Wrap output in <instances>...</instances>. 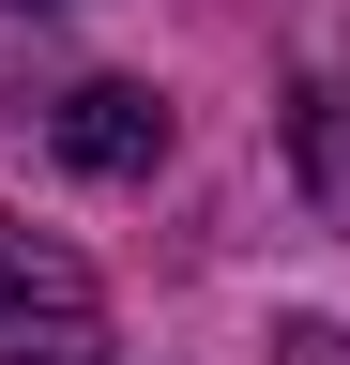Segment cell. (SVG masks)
I'll return each mask as SVG.
<instances>
[{
    "label": "cell",
    "instance_id": "2",
    "mask_svg": "<svg viewBox=\"0 0 350 365\" xmlns=\"http://www.w3.org/2000/svg\"><path fill=\"white\" fill-rule=\"evenodd\" d=\"M61 168H92V182H138V168H168V107L138 76H92V91H61Z\"/></svg>",
    "mask_w": 350,
    "mask_h": 365
},
{
    "label": "cell",
    "instance_id": "3",
    "mask_svg": "<svg viewBox=\"0 0 350 365\" xmlns=\"http://www.w3.org/2000/svg\"><path fill=\"white\" fill-rule=\"evenodd\" d=\"M289 182H304V198L350 228V46H335V61L289 91Z\"/></svg>",
    "mask_w": 350,
    "mask_h": 365
},
{
    "label": "cell",
    "instance_id": "1",
    "mask_svg": "<svg viewBox=\"0 0 350 365\" xmlns=\"http://www.w3.org/2000/svg\"><path fill=\"white\" fill-rule=\"evenodd\" d=\"M0 365H107V289L46 228H0Z\"/></svg>",
    "mask_w": 350,
    "mask_h": 365
},
{
    "label": "cell",
    "instance_id": "4",
    "mask_svg": "<svg viewBox=\"0 0 350 365\" xmlns=\"http://www.w3.org/2000/svg\"><path fill=\"white\" fill-rule=\"evenodd\" d=\"M274 365H350V335L335 319H274Z\"/></svg>",
    "mask_w": 350,
    "mask_h": 365
}]
</instances>
